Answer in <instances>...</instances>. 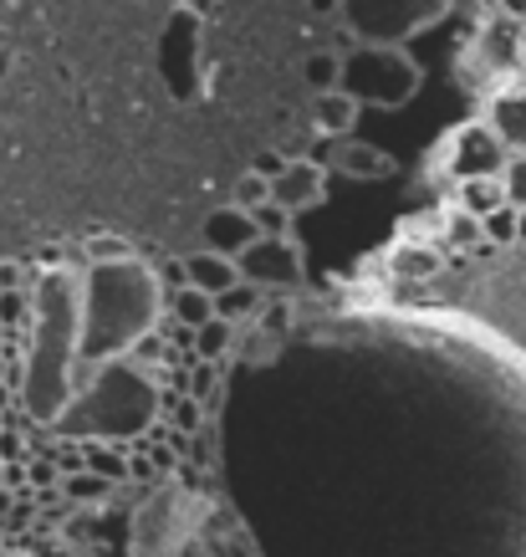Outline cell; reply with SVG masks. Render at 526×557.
Masks as SVG:
<instances>
[{
    "label": "cell",
    "instance_id": "1",
    "mask_svg": "<svg viewBox=\"0 0 526 557\" xmlns=\"http://www.w3.org/2000/svg\"><path fill=\"white\" fill-rule=\"evenodd\" d=\"M36 318L32 343H26V363H21V409L36 424H57V414L72 405L77 394V363H83V271L57 261L41 267L32 282Z\"/></svg>",
    "mask_w": 526,
    "mask_h": 557
},
{
    "label": "cell",
    "instance_id": "2",
    "mask_svg": "<svg viewBox=\"0 0 526 557\" xmlns=\"http://www.w3.org/2000/svg\"><path fill=\"white\" fill-rule=\"evenodd\" d=\"M164 287L138 256H92L83 267V363L134 354L138 343L153 338Z\"/></svg>",
    "mask_w": 526,
    "mask_h": 557
},
{
    "label": "cell",
    "instance_id": "3",
    "mask_svg": "<svg viewBox=\"0 0 526 557\" xmlns=\"http://www.w3.org/2000/svg\"><path fill=\"white\" fill-rule=\"evenodd\" d=\"M164 409V394H159V379H153L134 354L108 358V363H92V379L77 384L72 405L57 414L51 435L62 440H134L143 435Z\"/></svg>",
    "mask_w": 526,
    "mask_h": 557
},
{
    "label": "cell",
    "instance_id": "4",
    "mask_svg": "<svg viewBox=\"0 0 526 557\" xmlns=\"http://www.w3.org/2000/svg\"><path fill=\"white\" fill-rule=\"evenodd\" d=\"M338 87L353 92L363 108L399 113V108H409V102L419 98L425 67H419L404 47H389V41H353V51L342 57Z\"/></svg>",
    "mask_w": 526,
    "mask_h": 557
},
{
    "label": "cell",
    "instance_id": "5",
    "mask_svg": "<svg viewBox=\"0 0 526 557\" xmlns=\"http://www.w3.org/2000/svg\"><path fill=\"white\" fill-rule=\"evenodd\" d=\"M526 67V21L506 16V11H486L480 26L465 36V47L455 51V83L471 92H486L491 83L511 77Z\"/></svg>",
    "mask_w": 526,
    "mask_h": 557
},
{
    "label": "cell",
    "instance_id": "6",
    "mask_svg": "<svg viewBox=\"0 0 526 557\" xmlns=\"http://www.w3.org/2000/svg\"><path fill=\"white\" fill-rule=\"evenodd\" d=\"M455 11V0H338L342 32L353 41H389L404 47L409 36L435 32Z\"/></svg>",
    "mask_w": 526,
    "mask_h": 557
},
{
    "label": "cell",
    "instance_id": "7",
    "mask_svg": "<svg viewBox=\"0 0 526 557\" xmlns=\"http://www.w3.org/2000/svg\"><path fill=\"white\" fill-rule=\"evenodd\" d=\"M506 138L496 134L486 119H465L455 128H444L435 153H429V174H435V185L455 189L460 180H480V174H501L506 170Z\"/></svg>",
    "mask_w": 526,
    "mask_h": 557
},
{
    "label": "cell",
    "instance_id": "8",
    "mask_svg": "<svg viewBox=\"0 0 526 557\" xmlns=\"http://www.w3.org/2000/svg\"><path fill=\"white\" fill-rule=\"evenodd\" d=\"M185 496L179 491H159L149 507L138 511L134 522V557H179V542H185Z\"/></svg>",
    "mask_w": 526,
    "mask_h": 557
},
{
    "label": "cell",
    "instance_id": "9",
    "mask_svg": "<svg viewBox=\"0 0 526 557\" xmlns=\"http://www.w3.org/2000/svg\"><path fill=\"white\" fill-rule=\"evenodd\" d=\"M480 119L506 138L511 153H526V67L480 92Z\"/></svg>",
    "mask_w": 526,
    "mask_h": 557
},
{
    "label": "cell",
    "instance_id": "10",
    "mask_svg": "<svg viewBox=\"0 0 526 557\" xmlns=\"http://www.w3.org/2000/svg\"><path fill=\"white\" fill-rule=\"evenodd\" d=\"M236 261H240V276L255 282V287H297L302 282V251L291 246V236H261Z\"/></svg>",
    "mask_w": 526,
    "mask_h": 557
},
{
    "label": "cell",
    "instance_id": "11",
    "mask_svg": "<svg viewBox=\"0 0 526 557\" xmlns=\"http://www.w3.org/2000/svg\"><path fill=\"white\" fill-rule=\"evenodd\" d=\"M272 200L287 205L291 215H302V210H317L327 200V170L317 159H302V153H291L281 159V170L272 174Z\"/></svg>",
    "mask_w": 526,
    "mask_h": 557
},
{
    "label": "cell",
    "instance_id": "12",
    "mask_svg": "<svg viewBox=\"0 0 526 557\" xmlns=\"http://www.w3.org/2000/svg\"><path fill=\"white\" fill-rule=\"evenodd\" d=\"M327 170L342 174V180H353V185H378V180H393L399 164H393V153L374 149V144H363V138H333V153H327Z\"/></svg>",
    "mask_w": 526,
    "mask_h": 557
},
{
    "label": "cell",
    "instance_id": "13",
    "mask_svg": "<svg viewBox=\"0 0 526 557\" xmlns=\"http://www.w3.org/2000/svg\"><path fill=\"white\" fill-rule=\"evenodd\" d=\"M255 240H261V220H255V210H246V205H221V210H210V220H204V246L210 251H225V256H240L251 251Z\"/></svg>",
    "mask_w": 526,
    "mask_h": 557
},
{
    "label": "cell",
    "instance_id": "14",
    "mask_svg": "<svg viewBox=\"0 0 526 557\" xmlns=\"http://www.w3.org/2000/svg\"><path fill=\"white\" fill-rule=\"evenodd\" d=\"M185 282H195V287H204L210 297H221V292H230L236 282H246L240 276V261L236 256H225V251H195V256H185Z\"/></svg>",
    "mask_w": 526,
    "mask_h": 557
},
{
    "label": "cell",
    "instance_id": "15",
    "mask_svg": "<svg viewBox=\"0 0 526 557\" xmlns=\"http://www.w3.org/2000/svg\"><path fill=\"white\" fill-rule=\"evenodd\" d=\"M358 113H363V102L353 98V92H342V87H333V92H317V113H312V123H317V134L323 138H348L353 134Z\"/></svg>",
    "mask_w": 526,
    "mask_h": 557
},
{
    "label": "cell",
    "instance_id": "16",
    "mask_svg": "<svg viewBox=\"0 0 526 557\" xmlns=\"http://www.w3.org/2000/svg\"><path fill=\"white\" fill-rule=\"evenodd\" d=\"M455 205H465V210H476V215H491V210L511 205V200H506V180H501V174L460 180V185H455Z\"/></svg>",
    "mask_w": 526,
    "mask_h": 557
},
{
    "label": "cell",
    "instance_id": "17",
    "mask_svg": "<svg viewBox=\"0 0 526 557\" xmlns=\"http://www.w3.org/2000/svg\"><path fill=\"white\" fill-rule=\"evenodd\" d=\"M170 312H174V322H185L189 333L200 327V322H210L215 318V297L204 287H195V282H185V287H174V297H170Z\"/></svg>",
    "mask_w": 526,
    "mask_h": 557
},
{
    "label": "cell",
    "instance_id": "18",
    "mask_svg": "<svg viewBox=\"0 0 526 557\" xmlns=\"http://www.w3.org/2000/svg\"><path fill=\"white\" fill-rule=\"evenodd\" d=\"M440 231H444V246H450V251H471V246H480V240H486L480 215H476V210H465V205H450V210H444Z\"/></svg>",
    "mask_w": 526,
    "mask_h": 557
},
{
    "label": "cell",
    "instance_id": "19",
    "mask_svg": "<svg viewBox=\"0 0 526 557\" xmlns=\"http://www.w3.org/2000/svg\"><path fill=\"white\" fill-rule=\"evenodd\" d=\"M230 343H236V322L221 318V312L195 327V358H200V363H215V358H225V354H230Z\"/></svg>",
    "mask_w": 526,
    "mask_h": 557
},
{
    "label": "cell",
    "instance_id": "20",
    "mask_svg": "<svg viewBox=\"0 0 526 557\" xmlns=\"http://www.w3.org/2000/svg\"><path fill=\"white\" fill-rule=\"evenodd\" d=\"M389 261L399 276H435V271H440V251H435V246H414V240L393 246Z\"/></svg>",
    "mask_w": 526,
    "mask_h": 557
},
{
    "label": "cell",
    "instance_id": "21",
    "mask_svg": "<svg viewBox=\"0 0 526 557\" xmlns=\"http://www.w3.org/2000/svg\"><path fill=\"white\" fill-rule=\"evenodd\" d=\"M480 231H486V246H516L522 240V210L501 205L491 215H480Z\"/></svg>",
    "mask_w": 526,
    "mask_h": 557
},
{
    "label": "cell",
    "instance_id": "22",
    "mask_svg": "<svg viewBox=\"0 0 526 557\" xmlns=\"http://www.w3.org/2000/svg\"><path fill=\"white\" fill-rule=\"evenodd\" d=\"M255 282H236V287L230 292H221V297H215V312H221V318H230V322H240V318H251L255 307H261V297H255Z\"/></svg>",
    "mask_w": 526,
    "mask_h": 557
},
{
    "label": "cell",
    "instance_id": "23",
    "mask_svg": "<svg viewBox=\"0 0 526 557\" xmlns=\"http://www.w3.org/2000/svg\"><path fill=\"white\" fill-rule=\"evenodd\" d=\"M272 200V174L266 170H246L236 185V205H246V210H255V205Z\"/></svg>",
    "mask_w": 526,
    "mask_h": 557
},
{
    "label": "cell",
    "instance_id": "24",
    "mask_svg": "<svg viewBox=\"0 0 526 557\" xmlns=\"http://www.w3.org/2000/svg\"><path fill=\"white\" fill-rule=\"evenodd\" d=\"M67 496H77V502H102V496H113V475H87V471H77V475H67Z\"/></svg>",
    "mask_w": 526,
    "mask_h": 557
},
{
    "label": "cell",
    "instance_id": "25",
    "mask_svg": "<svg viewBox=\"0 0 526 557\" xmlns=\"http://www.w3.org/2000/svg\"><path fill=\"white\" fill-rule=\"evenodd\" d=\"M338 72H342V57L317 51V57H312V67H306V83L317 87V92H333V87H338Z\"/></svg>",
    "mask_w": 526,
    "mask_h": 557
},
{
    "label": "cell",
    "instance_id": "26",
    "mask_svg": "<svg viewBox=\"0 0 526 557\" xmlns=\"http://www.w3.org/2000/svg\"><path fill=\"white\" fill-rule=\"evenodd\" d=\"M501 180H506V200L516 205V210H526V153H511Z\"/></svg>",
    "mask_w": 526,
    "mask_h": 557
},
{
    "label": "cell",
    "instance_id": "27",
    "mask_svg": "<svg viewBox=\"0 0 526 557\" xmlns=\"http://www.w3.org/2000/svg\"><path fill=\"white\" fill-rule=\"evenodd\" d=\"M255 220H261V236H287L291 210L287 205H276V200H266V205H255Z\"/></svg>",
    "mask_w": 526,
    "mask_h": 557
},
{
    "label": "cell",
    "instance_id": "28",
    "mask_svg": "<svg viewBox=\"0 0 526 557\" xmlns=\"http://www.w3.org/2000/svg\"><path fill=\"white\" fill-rule=\"evenodd\" d=\"M486 11H506V16H516V21H526V0H480Z\"/></svg>",
    "mask_w": 526,
    "mask_h": 557
},
{
    "label": "cell",
    "instance_id": "29",
    "mask_svg": "<svg viewBox=\"0 0 526 557\" xmlns=\"http://www.w3.org/2000/svg\"><path fill=\"white\" fill-rule=\"evenodd\" d=\"M179 430H200V405L179 399Z\"/></svg>",
    "mask_w": 526,
    "mask_h": 557
},
{
    "label": "cell",
    "instance_id": "30",
    "mask_svg": "<svg viewBox=\"0 0 526 557\" xmlns=\"http://www.w3.org/2000/svg\"><path fill=\"white\" fill-rule=\"evenodd\" d=\"M32 481H36V486H47V481H57V471H51V466H41V460H36V466H32Z\"/></svg>",
    "mask_w": 526,
    "mask_h": 557
},
{
    "label": "cell",
    "instance_id": "31",
    "mask_svg": "<svg viewBox=\"0 0 526 557\" xmlns=\"http://www.w3.org/2000/svg\"><path fill=\"white\" fill-rule=\"evenodd\" d=\"M5 338H11V327H5V322H0V348H5Z\"/></svg>",
    "mask_w": 526,
    "mask_h": 557
},
{
    "label": "cell",
    "instance_id": "32",
    "mask_svg": "<svg viewBox=\"0 0 526 557\" xmlns=\"http://www.w3.org/2000/svg\"><path fill=\"white\" fill-rule=\"evenodd\" d=\"M522 246H526V210H522Z\"/></svg>",
    "mask_w": 526,
    "mask_h": 557
},
{
    "label": "cell",
    "instance_id": "33",
    "mask_svg": "<svg viewBox=\"0 0 526 557\" xmlns=\"http://www.w3.org/2000/svg\"><path fill=\"white\" fill-rule=\"evenodd\" d=\"M47 557H51V553H47ZM57 557H72V553H57Z\"/></svg>",
    "mask_w": 526,
    "mask_h": 557
}]
</instances>
